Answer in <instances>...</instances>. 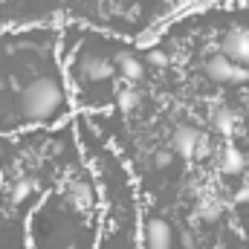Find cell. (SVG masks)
<instances>
[{
	"label": "cell",
	"mask_w": 249,
	"mask_h": 249,
	"mask_svg": "<svg viewBox=\"0 0 249 249\" xmlns=\"http://www.w3.org/2000/svg\"><path fill=\"white\" fill-rule=\"evenodd\" d=\"M197 136H200V130H197V127H191V124H180V127L174 130V136H171V151H174L177 157L191 160V157H194Z\"/></svg>",
	"instance_id": "cell-3"
},
{
	"label": "cell",
	"mask_w": 249,
	"mask_h": 249,
	"mask_svg": "<svg viewBox=\"0 0 249 249\" xmlns=\"http://www.w3.org/2000/svg\"><path fill=\"white\" fill-rule=\"evenodd\" d=\"M139 99H142V96H139L136 90H122V93H119V105H122L124 113L136 110V107H139Z\"/></svg>",
	"instance_id": "cell-12"
},
{
	"label": "cell",
	"mask_w": 249,
	"mask_h": 249,
	"mask_svg": "<svg viewBox=\"0 0 249 249\" xmlns=\"http://www.w3.org/2000/svg\"><path fill=\"white\" fill-rule=\"evenodd\" d=\"M220 171L223 174H241L244 171V154L235 145H226L220 154Z\"/></svg>",
	"instance_id": "cell-9"
},
{
	"label": "cell",
	"mask_w": 249,
	"mask_h": 249,
	"mask_svg": "<svg viewBox=\"0 0 249 249\" xmlns=\"http://www.w3.org/2000/svg\"><path fill=\"white\" fill-rule=\"evenodd\" d=\"M64 105V90L53 78H35L20 93V113L29 122H47Z\"/></svg>",
	"instance_id": "cell-1"
},
{
	"label": "cell",
	"mask_w": 249,
	"mask_h": 249,
	"mask_svg": "<svg viewBox=\"0 0 249 249\" xmlns=\"http://www.w3.org/2000/svg\"><path fill=\"white\" fill-rule=\"evenodd\" d=\"M212 122L220 133H235V113L229 107H212Z\"/></svg>",
	"instance_id": "cell-10"
},
{
	"label": "cell",
	"mask_w": 249,
	"mask_h": 249,
	"mask_svg": "<svg viewBox=\"0 0 249 249\" xmlns=\"http://www.w3.org/2000/svg\"><path fill=\"white\" fill-rule=\"evenodd\" d=\"M154 162H157L160 168H165V165H171V151H160V154L154 157Z\"/></svg>",
	"instance_id": "cell-16"
},
{
	"label": "cell",
	"mask_w": 249,
	"mask_h": 249,
	"mask_svg": "<svg viewBox=\"0 0 249 249\" xmlns=\"http://www.w3.org/2000/svg\"><path fill=\"white\" fill-rule=\"evenodd\" d=\"M70 203L78 209V212H87L90 206H93V191L87 183H81V180H72L70 183Z\"/></svg>",
	"instance_id": "cell-8"
},
{
	"label": "cell",
	"mask_w": 249,
	"mask_h": 249,
	"mask_svg": "<svg viewBox=\"0 0 249 249\" xmlns=\"http://www.w3.org/2000/svg\"><path fill=\"white\" fill-rule=\"evenodd\" d=\"M220 50H223L226 58H232L235 64H247L249 67V29H244V26H232V29L226 32Z\"/></svg>",
	"instance_id": "cell-2"
},
{
	"label": "cell",
	"mask_w": 249,
	"mask_h": 249,
	"mask_svg": "<svg viewBox=\"0 0 249 249\" xmlns=\"http://www.w3.org/2000/svg\"><path fill=\"white\" fill-rule=\"evenodd\" d=\"M232 72H235V61L226 58L223 53H220V55H212V58L206 61V75H209L212 81H232Z\"/></svg>",
	"instance_id": "cell-6"
},
{
	"label": "cell",
	"mask_w": 249,
	"mask_h": 249,
	"mask_svg": "<svg viewBox=\"0 0 249 249\" xmlns=\"http://www.w3.org/2000/svg\"><path fill=\"white\" fill-rule=\"evenodd\" d=\"M220 212H223L220 203H206V206H200V217H203V220H217Z\"/></svg>",
	"instance_id": "cell-14"
},
{
	"label": "cell",
	"mask_w": 249,
	"mask_h": 249,
	"mask_svg": "<svg viewBox=\"0 0 249 249\" xmlns=\"http://www.w3.org/2000/svg\"><path fill=\"white\" fill-rule=\"evenodd\" d=\"M148 64H151V67H157V70H165V67L171 64V58H168L162 50H154V53H148Z\"/></svg>",
	"instance_id": "cell-15"
},
{
	"label": "cell",
	"mask_w": 249,
	"mask_h": 249,
	"mask_svg": "<svg viewBox=\"0 0 249 249\" xmlns=\"http://www.w3.org/2000/svg\"><path fill=\"white\" fill-rule=\"evenodd\" d=\"M171 226L162 220V217H154L148 220L145 226V241H148V249H171Z\"/></svg>",
	"instance_id": "cell-4"
},
{
	"label": "cell",
	"mask_w": 249,
	"mask_h": 249,
	"mask_svg": "<svg viewBox=\"0 0 249 249\" xmlns=\"http://www.w3.org/2000/svg\"><path fill=\"white\" fill-rule=\"evenodd\" d=\"M116 67H119V72H122L127 81H142V75H145V64L139 61L136 55H116Z\"/></svg>",
	"instance_id": "cell-7"
},
{
	"label": "cell",
	"mask_w": 249,
	"mask_h": 249,
	"mask_svg": "<svg viewBox=\"0 0 249 249\" xmlns=\"http://www.w3.org/2000/svg\"><path fill=\"white\" fill-rule=\"evenodd\" d=\"M3 87H6V78H3V75H0V90H3Z\"/></svg>",
	"instance_id": "cell-18"
},
{
	"label": "cell",
	"mask_w": 249,
	"mask_h": 249,
	"mask_svg": "<svg viewBox=\"0 0 249 249\" xmlns=\"http://www.w3.org/2000/svg\"><path fill=\"white\" fill-rule=\"evenodd\" d=\"M113 64L105 61V58H99V55H84L81 58V75L84 78H90V81H102V78H110L113 75Z\"/></svg>",
	"instance_id": "cell-5"
},
{
	"label": "cell",
	"mask_w": 249,
	"mask_h": 249,
	"mask_svg": "<svg viewBox=\"0 0 249 249\" xmlns=\"http://www.w3.org/2000/svg\"><path fill=\"white\" fill-rule=\"evenodd\" d=\"M35 186H38V183H35V180H29V177H26V180H18V183H15V188H12V203L26 200V197L35 191Z\"/></svg>",
	"instance_id": "cell-11"
},
{
	"label": "cell",
	"mask_w": 249,
	"mask_h": 249,
	"mask_svg": "<svg viewBox=\"0 0 249 249\" xmlns=\"http://www.w3.org/2000/svg\"><path fill=\"white\" fill-rule=\"evenodd\" d=\"M235 200H238V203H249V186H247V188H241Z\"/></svg>",
	"instance_id": "cell-17"
},
{
	"label": "cell",
	"mask_w": 249,
	"mask_h": 249,
	"mask_svg": "<svg viewBox=\"0 0 249 249\" xmlns=\"http://www.w3.org/2000/svg\"><path fill=\"white\" fill-rule=\"evenodd\" d=\"M209 154H212V139H209L206 133H200V136H197V145H194V157H191V160H206Z\"/></svg>",
	"instance_id": "cell-13"
}]
</instances>
